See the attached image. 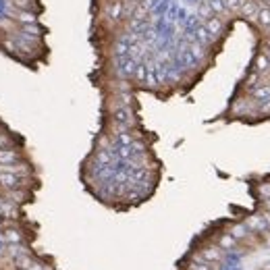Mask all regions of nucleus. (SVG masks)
Here are the masks:
<instances>
[{
  "instance_id": "1",
  "label": "nucleus",
  "mask_w": 270,
  "mask_h": 270,
  "mask_svg": "<svg viewBox=\"0 0 270 270\" xmlns=\"http://www.w3.org/2000/svg\"><path fill=\"white\" fill-rule=\"evenodd\" d=\"M11 21L17 25H36L38 23V13L36 11H25V9H13L11 7Z\"/></svg>"
},
{
  "instance_id": "2",
  "label": "nucleus",
  "mask_w": 270,
  "mask_h": 270,
  "mask_svg": "<svg viewBox=\"0 0 270 270\" xmlns=\"http://www.w3.org/2000/svg\"><path fill=\"white\" fill-rule=\"evenodd\" d=\"M258 11H260V5L255 3V0H241V5H239V15L243 17L245 21L255 23V19H258Z\"/></svg>"
},
{
  "instance_id": "3",
  "label": "nucleus",
  "mask_w": 270,
  "mask_h": 270,
  "mask_svg": "<svg viewBox=\"0 0 270 270\" xmlns=\"http://www.w3.org/2000/svg\"><path fill=\"white\" fill-rule=\"evenodd\" d=\"M200 258L204 262H210V264H220L224 260V251L218 245H208L200 251Z\"/></svg>"
},
{
  "instance_id": "4",
  "label": "nucleus",
  "mask_w": 270,
  "mask_h": 270,
  "mask_svg": "<svg viewBox=\"0 0 270 270\" xmlns=\"http://www.w3.org/2000/svg\"><path fill=\"white\" fill-rule=\"evenodd\" d=\"M23 160V152L15 146L9 148H0V164H13V162H21Z\"/></svg>"
},
{
  "instance_id": "5",
  "label": "nucleus",
  "mask_w": 270,
  "mask_h": 270,
  "mask_svg": "<svg viewBox=\"0 0 270 270\" xmlns=\"http://www.w3.org/2000/svg\"><path fill=\"white\" fill-rule=\"evenodd\" d=\"M17 187H25L23 185V177L0 170V189H17Z\"/></svg>"
},
{
  "instance_id": "6",
  "label": "nucleus",
  "mask_w": 270,
  "mask_h": 270,
  "mask_svg": "<svg viewBox=\"0 0 270 270\" xmlns=\"http://www.w3.org/2000/svg\"><path fill=\"white\" fill-rule=\"evenodd\" d=\"M204 27H206V32H208L212 38H218V36H222V32H224V23H222V19L216 17V15L208 17V19L204 21Z\"/></svg>"
},
{
  "instance_id": "7",
  "label": "nucleus",
  "mask_w": 270,
  "mask_h": 270,
  "mask_svg": "<svg viewBox=\"0 0 270 270\" xmlns=\"http://www.w3.org/2000/svg\"><path fill=\"white\" fill-rule=\"evenodd\" d=\"M245 226H247V231H251V233H266V231H268V224L264 222V218H262L260 214L247 216Z\"/></svg>"
},
{
  "instance_id": "8",
  "label": "nucleus",
  "mask_w": 270,
  "mask_h": 270,
  "mask_svg": "<svg viewBox=\"0 0 270 270\" xmlns=\"http://www.w3.org/2000/svg\"><path fill=\"white\" fill-rule=\"evenodd\" d=\"M216 245L222 249V251H229V249H235L237 247V239L231 235V233H220L216 237Z\"/></svg>"
},
{
  "instance_id": "9",
  "label": "nucleus",
  "mask_w": 270,
  "mask_h": 270,
  "mask_svg": "<svg viewBox=\"0 0 270 270\" xmlns=\"http://www.w3.org/2000/svg\"><path fill=\"white\" fill-rule=\"evenodd\" d=\"M270 69V61H268V56L264 52H258L255 54V59H253V71L255 73H266V71Z\"/></svg>"
},
{
  "instance_id": "10",
  "label": "nucleus",
  "mask_w": 270,
  "mask_h": 270,
  "mask_svg": "<svg viewBox=\"0 0 270 270\" xmlns=\"http://www.w3.org/2000/svg\"><path fill=\"white\" fill-rule=\"evenodd\" d=\"M255 23H258L262 30H268L270 27V7L266 5H260V11H258V19H255Z\"/></svg>"
},
{
  "instance_id": "11",
  "label": "nucleus",
  "mask_w": 270,
  "mask_h": 270,
  "mask_svg": "<svg viewBox=\"0 0 270 270\" xmlns=\"http://www.w3.org/2000/svg\"><path fill=\"white\" fill-rule=\"evenodd\" d=\"M5 241H7V243L11 245V243H23V235L17 231V229H11V226H7V229H5Z\"/></svg>"
},
{
  "instance_id": "12",
  "label": "nucleus",
  "mask_w": 270,
  "mask_h": 270,
  "mask_svg": "<svg viewBox=\"0 0 270 270\" xmlns=\"http://www.w3.org/2000/svg\"><path fill=\"white\" fill-rule=\"evenodd\" d=\"M251 96L255 98V100H268L270 98V85H253L251 90Z\"/></svg>"
},
{
  "instance_id": "13",
  "label": "nucleus",
  "mask_w": 270,
  "mask_h": 270,
  "mask_svg": "<svg viewBox=\"0 0 270 270\" xmlns=\"http://www.w3.org/2000/svg\"><path fill=\"white\" fill-rule=\"evenodd\" d=\"M13 9H25V11H38L36 0H9Z\"/></svg>"
},
{
  "instance_id": "14",
  "label": "nucleus",
  "mask_w": 270,
  "mask_h": 270,
  "mask_svg": "<svg viewBox=\"0 0 270 270\" xmlns=\"http://www.w3.org/2000/svg\"><path fill=\"white\" fill-rule=\"evenodd\" d=\"M229 233L239 241V239H245L247 235H249V231H247V226L245 224H239V222H235V224H231V229H229Z\"/></svg>"
},
{
  "instance_id": "15",
  "label": "nucleus",
  "mask_w": 270,
  "mask_h": 270,
  "mask_svg": "<svg viewBox=\"0 0 270 270\" xmlns=\"http://www.w3.org/2000/svg\"><path fill=\"white\" fill-rule=\"evenodd\" d=\"M208 7H210V11L214 13L216 17H220V19H222V15H226V13H229V11L224 9V3H222V0H208Z\"/></svg>"
},
{
  "instance_id": "16",
  "label": "nucleus",
  "mask_w": 270,
  "mask_h": 270,
  "mask_svg": "<svg viewBox=\"0 0 270 270\" xmlns=\"http://www.w3.org/2000/svg\"><path fill=\"white\" fill-rule=\"evenodd\" d=\"M195 38H197V42H200L202 46H208L210 42H212V36L206 32V27H204V25H197V30H195Z\"/></svg>"
},
{
  "instance_id": "17",
  "label": "nucleus",
  "mask_w": 270,
  "mask_h": 270,
  "mask_svg": "<svg viewBox=\"0 0 270 270\" xmlns=\"http://www.w3.org/2000/svg\"><path fill=\"white\" fill-rule=\"evenodd\" d=\"M121 15H123V3H121V0H115L112 7H110V11H108V17L110 19H119Z\"/></svg>"
},
{
  "instance_id": "18",
  "label": "nucleus",
  "mask_w": 270,
  "mask_h": 270,
  "mask_svg": "<svg viewBox=\"0 0 270 270\" xmlns=\"http://www.w3.org/2000/svg\"><path fill=\"white\" fill-rule=\"evenodd\" d=\"M13 141H15V137H13L9 131H5L3 127H0V148H9V146H13Z\"/></svg>"
},
{
  "instance_id": "19",
  "label": "nucleus",
  "mask_w": 270,
  "mask_h": 270,
  "mask_svg": "<svg viewBox=\"0 0 270 270\" xmlns=\"http://www.w3.org/2000/svg\"><path fill=\"white\" fill-rule=\"evenodd\" d=\"M146 73H148V67H146V65H135L133 77H135L137 81H141V83H144V81H146Z\"/></svg>"
},
{
  "instance_id": "20",
  "label": "nucleus",
  "mask_w": 270,
  "mask_h": 270,
  "mask_svg": "<svg viewBox=\"0 0 270 270\" xmlns=\"http://www.w3.org/2000/svg\"><path fill=\"white\" fill-rule=\"evenodd\" d=\"M191 54L195 56L197 61H200V59H204V46L200 44V42H193V44H191Z\"/></svg>"
},
{
  "instance_id": "21",
  "label": "nucleus",
  "mask_w": 270,
  "mask_h": 270,
  "mask_svg": "<svg viewBox=\"0 0 270 270\" xmlns=\"http://www.w3.org/2000/svg\"><path fill=\"white\" fill-rule=\"evenodd\" d=\"M224 3V9L226 11H231V13H239V5H241V0H222Z\"/></svg>"
},
{
  "instance_id": "22",
  "label": "nucleus",
  "mask_w": 270,
  "mask_h": 270,
  "mask_svg": "<svg viewBox=\"0 0 270 270\" xmlns=\"http://www.w3.org/2000/svg\"><path fill=\"white\" fill-rule=\"evenodd\" d=\"M258 193L264 197V200H268V197H270V183H260V185H258Z\"/></svg>"
},
{
  "instance_id": "23",
  "label": "nucleus",
  "mask_w": 270,
  "mask_h": 270,
  "mask_svg": "<svg viewBox=\"0 0 270 270\" xmlns=\"http://www.w3.org/2000/svg\"><path fill=\"white\" fill-rule=\"evenodd\" d=\"M200 15H202V19H204V21H206L208 17H212V11H210V7H208V5H202V7H200Z\"/></svg>"
},
{
  "instance_id": "24",
  "label": "nucleus",
  "mask_w": 270,
  "mask_h": 270,
  "mask_svg": "<svg viewBox=\"0 0 270 270\" xmlns=\"http://www.w3.org/2000/svg\"><path fill=\"white\" fill-rule=\"evenodd\" d=\"M25 270H44V264H42V262H38V260H32V264L27 266Z\"/></svg>"
},
{
  "instance_id": "25",
  "label": "nucleus",
  "mask_w": 270,
  "mask_h": 270,
  "mask_svg": "<svg viewBox=\"0 0 270 270\" xmlns=\"http://www.w3.org/2000/svg\"><path fill=\"white\" fill-rule=\"evenodd\" d=\"M260 216L264 218V222L268 224V229H270V210H264V212H260Z\"/></svg>"
},
{
  "instance_id": "26",
  "label": "nucleus",
  "mask_w": 270,
  "mask_h": 270,
  "mask_svg": "<svg viewBox=\"0 0 270 270\" xmlns=\"http://www.w3.org/2000/svg\"><path fill=\"white\" fill-rule=\"evenodd\" d=\"M262 112H270V98L266 100V104H262Z\"/></svg>"
},
{
  "instance_id": "27",
  "label": "nucleus",
  "mask_w": 270,
  "mask_h": 270,
  "mask_svg": "<svg viewBox=\"0 0 270 270\" xmlns=\"http://www.w3.org/2000/svg\"><path fill=\"white\" fill-rule=\"evenodd\" d=\"M264 208L270 210V197H268V200H264Z\"/></svg>"
}]
</instances>
